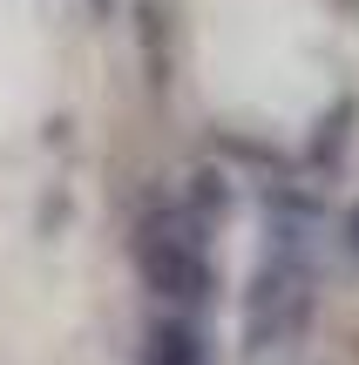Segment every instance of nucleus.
<instances>
[{
  "instance_id": "1",
  "label": "nucleus",
  "mask_w": 359,
  "mask_h": 365,
  "mask_svg": "<svg viewBox=\"0 0 359 365\" xmlns=\"http://www.w3.org/2000/svg\"><path fill=\"white\" fill-rule=\"evenodd\" d=\"M231 210H238V190L217 170L143 196V210L129 217V264L156 312H211L217 304L224 291L217 230L231 223Z\"/></svg>"
},
{
  "instance_id": "2",
  "label": "nucleus",
  "mask_w": 359,
  "mask_h": 365,
  "mask_svg": "<svg viewBox=\"0 0 359 365\" xmlns=\"http://www.w3.org/2000/svg\"><path fill=\"white\" fill-rule=\"evenodd\" d=\"M319 223H292V217H265V244L258 264L244 277V359H278L292 345H305L312 318H319Z\"/></svg>"
},
{
  "instance_id": "3",
  "label": "nucleus",
  "mask_w": 359,
  "mask_h": 365,
  "mask_svg": "<svg viewBox=\"0 0 359 365\" xmlns=\"http://www.w3.org/2000/svg\"><path fill=\"white\" fill-rule=\"evenodd\" d=\"M136 365H217L203 312H149L136 339Z\"/></svg>"
},
{
  "instance_id": "4",
  "label": "nucleus",
  "mask_w": 359,
  "mask_h": 365,
  "mask_svg": "<svg viewBox=\"0 0 359 365\" xmlns=\"http://www.w3.org/2000/svg\"><path fill=\"white\" fill-rule=\"evenodd\" d=\"M339 244H346V257L359 264V203L346 210V217H339Z\"/></svg>"
}]
</instances>
